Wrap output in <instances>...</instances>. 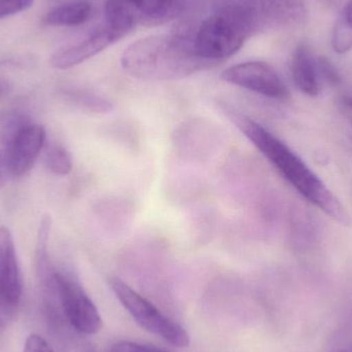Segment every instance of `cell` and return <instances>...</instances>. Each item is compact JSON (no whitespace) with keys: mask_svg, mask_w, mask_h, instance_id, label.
<instances>
[{"mask_svg":"<svg viewBox=\"0 0 352 352\" xmlns=\"http://www.w3.org/2000/svg\"><path fill=\"white\" fill-rule=\"evenodd\" d=\"M8 91H10V84H8L6 78L0 76V100H1L4 96H6Z\"/></svg>","mask_w":352,"mask_h":352,"instance_id":"603a6c76","label":"cell"},{"mask_svg":"<svg viewBox=\"0 0 352 352\" xmlns=\"http://www.w3.org/2000/svg\"><path fill=\"white\" fill-rule=\"evenodd\" d=\"M37 274L47 295L55 297L70 326L82 333L93 335L102 327L100 314L92 300L70 275L58 272L49 264L37 267Z\"/></svg>","mask_w":352,"mask_h":352,"instance_id":"3957f363","label":"cell"},{"mask_svg":"<svg viewBox=\"0 0 352 352\" xmlns=\"http://www.w3.org/2000/svg\"><path fill=\"white\" fill-rule=\"evenodd\" d=\"M45 166L54 175L65 176L72 169V158L70 153L60 144H53L45 153Z\"/></svg>","mask_w":352,"mask_h":352,"instance_id":"2e32d148","label":"cell"},{"mask_svg":"<svg viewBox=\"0 0 352 352\" xmlns=\"http://www.w3.org/2000/svg\"><path fill=\"white\" fill-rule=\"evenodd\" d=\"M109 285L122 305L142 328L177 347L190 344V336L180 324L167 318L148 300L121 279H109Z\"/></svg>","mask_w":352,"mask_h":352,"instance_id":"52a82bcc","label":"cell"},{"mask_svg":"<svg viewBox=\"0 0 352 352\" xmlns=\"http://www.w3.org/2000/svg\"><path fill=\"white\" fill-rule=\"evenodd\" d=\"M92 6L88 1L64 2L50 10L43 23L49 26L76 27L90 19Z\"/></svg>","mask_w":352,"mask_h":352,"instance_id":"4fadbf2b","label":"cell"},{"mask_svg":"<svg viewBox=\"0 0 352 352\" xmlns=\"http://www.w3.org/2000/svg\"><path fill=\"white\" fill-rule=\"evenodd\" d=\"M235 123L245 138L304 198L339 223H349V215L338 199L287 144L248 118L235 117Z\"/></svg>","mask_w":352,"mask_h":352,"instance_id":"6da1fadb","label":"cell"},{"mask_svg":"<svg viewBox=\"0 0 352 352\" xmlns=\"http://www.w3.org/2000/svg\"><path fill=\"white\" fill-rule=\"evenodd\" d=\"M221 80L268 98L285 100L289 96V89L280 76L272 66L265 62L236 64L221 74Z\"/></svg>","mask_w":352,"mask_h":352,"instance_id":"ba28073f","label":"cell"},{"mask_svg":"<svg viewBox=\"0 0 352 352\" xmlns=\"http://www.w3.org/2000/svg\"><path fill=\"white\" fill-rule=\"evenodd\" d=\"M70 102L76 105L78 109L92 113H107L113 109L111 101L100 95L82 90H70L65 93Z\"/></svg>","mask_w":352,"mask_h":352,"instance_id":"9a60e30c","label":"cell"},{"mask_svg":"<svg viewBox=\"0 0 352 352\" xmlns=\"http://www.w3.org/2000/svg\"><path fill=\"white\" fill-rule=\"evenodd\" d=\"M45 128L28 121L23 124L10 144V173L14 177L26 175L36 162L45 144Z\"/></svg>","mask_w":352,"mask_h":352,"instance_id":"30bf717a","label":"cell"},{"mask_svg":"<svg viewBox=\"0 0 352 352\" xmlns=\"http://www.w3.org/2000/svg\"><path fill=\"white\" fill-rule=\"evenodd\" d=\"M316 69L318 78L332 86H337L341 82V76L334 64L324 56L316 57Z\"/></svg>","mask_w":352,"mask_h":352,"instance_id":"ac0fdd59","label":"cell"},{"mask_svg":"<svg viewBox=\"0 0 352 352\" xmlns=\"http://www.w3.org/2000/svg\"><path fill=\"white\" fill-rule=\"evenodd\" d=\"M186 0H107V25L125 36L138 25L153 27L170 22L182 14Z\"/></svg>","mask_w":352,"mask_h":352,"instance_id":"8992f818","label":"cell"},{"mask_svg":"<svg viewBox=\"0 0 352 352\" xmlns=\"http://www.w3.org/2000/svg\"><path fill=\"white\" fill-rule=\"evenodd\" d=\"M332 47L338 54L352 50V22L343 14L339 16L333 28Z\"/></svg>","mask_w":352,"mask_h":352,"instance_id":"e0dca14e","label":"cell"},{"mask_svg":"<svg viewBox=\"0 0 352 352\" xmlns=\"http://www.w3.org/2000/svg\"><path fill=\"white\" fill-rule=\"evenodd\" d=\"M34 0H0V20L29 10Z\"/></svg>","mask_w":352,"mask_h":352,"instance_id":"d6986e66","label":"cell"},{"mask_svg":"<svg viewBox=\"0 0 352 352\" xmlns=\"http://www.w3.org/2000/svg\"><path fill=\"white\" fill-rule=\"evenodd\" d=\"M126 74L140 80H173L208 67L197 54L194 41L182 34H156L126 47L121 58Z\"/></svg>","mask_w":352,"mask_h":352,"instance_id":"7a4b0ae2","label":"cell"},{"mask_svg":"<svg viewBox=\"0 0 352 352\" xmlns=\"http://www.w3.org/2000/svg\"><path fill=\"white\" fill-rule=\"evenodd\" d=\"M341 14H344V16H347L352 22V0H349V3L344 6Z\"/></svg>","mask_w":352,"mask_h":352,"instance_id":"cb8c5ba5","label":"cell"},{"mask_svg":"<svg viewBox=\"0 0 352 352\" xmlns=\"http://www.w3.org/2000/svg\"><path fill=\"white\" fill-rule=\"evenodd\" d=\"M109 352H171L167 349H160V347L153 346V345L140 344V343L129 342V341H123V342L117 343L113 345Z\"/></svg>","mask_w":352,"mask_h":352,"instance_id":"ffe728a7","label":"cell"},{"mask_svg":"<svg viewBox=\"0 0 352 352\" xmlns=\"http://www.w3.org/2000/svg\"><path fill=\"white\" fill-rule=\"evenodd\" d=\"M351 352H352V351H351Z\"/></svg>","mask_w":352,"mask_h":352,"instance_id":"484cf974","label":"cell"},{"mask_svg":"<svg viewBox=\"0 0 352 352\" xmlns=\"http://www.w3.org/2000/svg\"><path fill=\"white\" fill-rule=\"evenodd\" d=\"M252 36L248 27L228 10L213 8L199 27L194 39L197 54L212 64L237 53L244 41Z\"/></svg>","mask_w":352,"mask_h":352,"instance_id":"5b68a950","label":"cell"},{"mask_svg":"<svg viewBox=\"0 0 352 352\" xmlns=\"http://www.w3.org/2000/svg\"><path fill=\"white\" fill-rule=\"evenodd\" d=\"M16 311V306L8 304L0 298V329L3 328L12 320Z\"/></svg>","mask_w":352,"mask_h":352,"instance_id":"7402d4cb","label":"cell"},{"mask_svg":"<svg viewBox=\"0 0 352 352\" xmlns=\"http://www.w3.org/2000/svg\"><path fill=\"white\" fill-rule=\"evenodd\" d=\"M214 8L235 14L248 27L250 35L301 25L307 18L304 0H215Z\"/></svg>","mask_w":352,"mask_h":352,"instance_id":"277c9868","label":"cell"},{"mask_svg":"<svg viewBox=\"0 0 352 352\" xmlns=\"http://www.w3.org/2000/svg\"><path fill=\"white\" fill-rule=\"evenodd\" d=\"M22 297V279L12 233L0 227V298L16 306Z\"/></svg>","mask_w":352,"mask_h":352,"instance_id":"8fae6325","label":"cell"},{"mask_svg":"<svg viewBox=\"0 0 352 352\" xmlns=\"http://www.w3.org/2000/svg\"><path fill=\"white\" fill-rule=\"evenodd\" d=\"M24 352H54L51 345L37 335H32L27 339Z\"/></svg>","mask_w":352,"mask_h":352,"instance_id":"44dd1931","label":"cell"},{"mask_svg":"<svg viewBox=\"0 0 352 352\" xmlns=\"http://www.w3.org/2000/svg\"><path fill=\"white\" fill-rule=\"evenodd\" d=\"M122 37L123 34L107 25L93 31L82 41L56 52L50 63L56 69H69L94 57Z\"/></svg>","mask_w":352,"mask_h":352,"instance_id":"9c48e42d","label":"cell"},{"mask_svg":"<svg viewBox=\"0 0 352 352\" xmlns=\"http://www.w3.org/2000/svg\"><path fill=\"white\" fill-rule=\"evenodd\" d=\"M26 118L14 116L6 122L0 131V186L6 182L10 173V144L16 130L26 123Z\"/></svg>","mask_w":352,"mask_h":352,"instance_id":"5bb4252c","label":"cell"},{"mask_svg":"<svg viewBox=\"0 0 352 352\" xmlns=\"http://www.w3.org/2000/svg\"><path fill=\"white\" fill-rule=\"evenodd\" d=\"M52 1L61 2V3H64V2H69V1H87V0H52Z\"/></svg>","mask_w":352,"mask_h":352,"instance_id":"d4e9b609","label":"cell"},{"mask_svg":"<svg viewBox=\"0 0 352 352\" xmlns=\"http://www.w3.org/2000/svg\"><path fill=\"white\" fill-rule=\"evenodd\" d=\"M291 72L294 82L308 96H318L320 92V78L316 57L305 43H299L292 56Z\"/></svg>","mask_w":352,"mask_h":352,"instance_id":"7c38bea8","label":"cell"}]
</instances>
